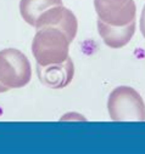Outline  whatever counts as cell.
Returning a JSON list of instances; mask_svg holds the SVG:
<instances>
[{"mask_svg":"<svg viewBox=\"0 0 145 154\" xmlns=\"http://www.w3.org/2000/svg\"><path fill=\"white\" fill-rule=\"evenodd\" d=\"M69 44L68 36L59 28L42 27L33 38L32 54L39 66L62 63L69 57Z\"/></svg>","mask_w":145,"mask_h":154,"instance_id":"obj_1","label":"cell"},{"mask_svg":"<svg viewBox=\"0 0 145 154\" xmlns=\"http://www.w3.org/2000/svg\"><path fill=\"white\" fill-rule=\"evenodd\" d=\"M107 110L114 122H145L144 100L130 86H118L111 91Z\"/></svg>","mask_w":145,"mask_h":154,"instance_id":"obj_2","label":"cell"},{"mask_svg":"<svg viewBox=\"0 0 145 154\" xmlns=\"http://www.w3.org/2000/svg\"><path fill=\"white\" fill-rule=\"evenodd\" d=\"M31 79L32 68L24 54L14 48L0 51V83L5 88L21 89Z\"/></svg>","mask_w":145,"mask_h":154,"instance_id":"obj_3","label":"cell"},{"mask_svg":"<svg viewBox=\"0 0 145 154\" xmlns=\"http://www.w3.org/2000/svg\"><path fill=\"white\" fill-rule=\"evenodd\" d=\"M94 8L99 20L114 27H123L135 21L134 0H94Z\"/></svg>","mask_w":145,"mask_h":154,"instance_id":"obj_4","label":"cell"},{"mask_svg":"<svg viewBox=\"0 0 145 154\" xmlns=\"http://www.w3.org/2000/svg\"><path fill=\"white\" fill-rule=\"evenodd\" d=\"M42 27L59 28L68 36V39L72 43L77 35L78 21L76 15L69 9L65 8L63 5H57L40 14V16L37 20V23H35V28L38 29Z\"/></svg>","mask_w":145,"mask_h":154,"instance_id":"obj_5","label":"cell"},{"mask_svg":"<svg viewBox=\"0 0 145 154\" xmlns=\"http://www.w3.org/2000/svg\"><path fill=\"white\" fill-rule=\"evenodd\" d=\"M37 74L40 83L50 89H63L73 79L75 64L68 57L62 63L39 66L37 64Z\"/></svg>","mask_w":145,"mask_h":154,"instance_id":"obj_6","label":"cell"},{"mask_svg":"<svg viewBox=\"0 0 145 154\" xmlns=\"http://www.w3.org/2000/svg\"><path fill=\"white\" fill-rule=\"evenodd\" d=\"M98 32L105 45L111 49H121L133 38L135 33V21L123 27H114L98 18Z\"/></svg>","mask_w":145,"mask_h":154,"instance_id":"obj_7","label":"cell"},{"mask_svg":"<svg viewBox=\"0 0 145 154\" xmlns=\"http://www.w3.org/2000/svg\"><path fill=\"white\" fill-rule=\"evenodd\" d=\"M57 5H63L62 0H20V14L26 23L35 27L42 12Z\"/></svg>","mask_w":145,"mask_h":154,"instance_id":"obj_8","label":"cell"},{"mask_svg":"<svg viewBox=\"0 0 145 154\" xmlns=\"http://www.w3.org/2000/svg\"><path fill=\"white\" fill-rule=\"evenodd\" d=\"M139 28H140V32H141L143 36L145 38V5H144V8H143V11H141V15H140Z\"/></svg>","mask_w":145,"mask_h":154,"instance_id":"obj_9","label":"cell"},{"mask_svg":"<svg viewBox=\"0 0 145 154\" xmlns=\"http://www.w3.org/2000/svg\"><path fill=\"white\" fill-rule=\"evenodd\" d=\"M8 90H9L8 88H5V86H4L2 83H0V94H2V92H6Z\"/></svg>","mask_w":145,"mask_h":154,"instance_id":"obj_10","label":"cell"}]
</instances>
